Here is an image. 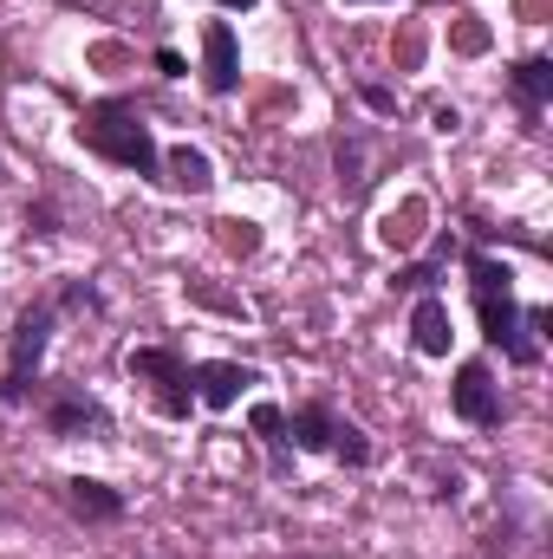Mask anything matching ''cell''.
Returning a JSON list of instances; mask_svg holds the SVG:
<instances>
[{
    "mask_svg": "<svg viewBox=\"0 0 553 559\" xmlns=\"http://www.w3.org/2000/svg\"><path fill=\"white\" fill-rule=\"evenodd\" d=\"M411 332H416V352H423V358H443V352H449V306H443L436 293H423V299H416Z\"/></svg>",
    "mask_w": 553,
    "mask_h": 559,
    "instance_id": "11",
    "label": "cell"
},
{
    "mask_svg": "<svg viewBox=\"0 0 553 559\" xmlns=\"http://www.w3.org/2000/svg\"><path fill=\"white\" fill-rule=\"evenodd\" d=\"M189 384H196V404H209V411H228L248 384H261L248 365H189Z\"/></svg>",
    "mask_w": 553,
    "mask_h": 559,
    "instance_id": "8",
    "label": "cell"
},
{
    "mask_svg": "<svg viewBox=\"0 0 553 559\" xmlns=\"http://www.w3.org/2000/svg\"><path fill=\"white\" fill-rule=\"evenodd\" d=\"M52 325H59V293H39L13 319V345H7V371H0V411H13L39 391V358L52 345Z\"/></svg>",
    "mask_w": 553,
    "mask_h": 559,
    "instance_id": "3",
    "label": "cell"
},
{
    "mask_svg": "<svg viewBox=\"0 0 553 559\" xmlns=\"http://www.w3.org/2000/svg\"><path fill=\"white\" fill-rule=\"evenodd\" d=\"M26 228H33V235H52V209H46V202H39V209H33V215H26Z\"/></svg>",
    "mask_w": 553,
    "mask_h": 559,
    "instance_id": "18",
    "label": "cell"
},
{
    "mask_svg": "<svg viewBox=\"0 0 553 559\" xmlns=\"http://www.w3.org/2000/svg\"><path fill=\"white\" fill-rule=\"evenodd\" d=\"M508 79H515L521 111H528V118H541V111H548V98H553V59H521Z\"/></svg>",
    "mask_w": 553,
    "mask_h": 559,
    "instance_id": "13",
    "label": "cell"
},
{
    "mask_svg": "<svg viewBox=\"0 0 553 559\" xmlns=\"http://www.w3.org/2000/svg\"><path fill=\"white\" fill-rule=\"evenodd\" d=\"M156 72H163V79H183V52L163 46V52H156Z\"/></svg>",
    "mask_w": 553,
    "mask_h": 559,
    "instance_id": "16",
    "label": "cell"
},
{
    "mask_svg": "<svg viewBox=\"0 0 553 559\" xmlns=\"http://www.w3.org/2000/svg\"><path fill=\"white\" fill-rule=\"evenodd\" d=\"M248 423H255V436L274 449V468H286V455H293V442H286V411H280V404H255Z\"/></svg>",
    "mask_w": 553,
    "mask_h": 559,
    "instance_id": "14",
    "label": "cell"
},
{
    "mask_svg": "<svg viewBox=\"0 0 553 559\" xmlns=\"http://www.w3.org/2000/svg\"><path fill=\"white\" fill-rule=\"evenodd\" d=\"M365 105H372V111H398V98H391L385 85H365Z\"/></svg>",
    "mask_w": 553,
    "mask_h": 559,
    "instance_id": "17",
    "label": "cell"
},
{
    "mask_svg": "<svg viewBox=\"0 0 553 559\" xmlns=\"http://www.w3.org/2000/svg\"><path fill=\"white\" fill-rule=\"evenodd\" d=\"M125 365H131V378H143V384L156 391V411H163V417H189L196 384H189V365H183L169 345H138Z\"/></svg>",
    "mask_w": 553,
    "mask_h": 559,
    "instance_id": "4",
    "label": "cell"
},
{
    "mask_svg": "<svg viewBox=\"0 0 553 559\" xmlns=\"http://www.w3.org/2000/svg\"><path fill=\"white\" fill-rule=\"evenodd\" d=\"M215 7H228V13H248V7H255V0H215Z\"/></svg>",
    "mask_w": 553,
    "mask_h": 559,
    "instance_id": "19",
    "label": "cell"
},
{
    "mask_svg": "<svg viewBox=\"0 0 553 559\" xmlns=\"http://www.w3.org/2000/svg\"><path fill=\"white\" fill-rule=\"evenodd\" d=\"M39 417H46V429L52 436H111V411L85 391V384H46L39 391Z\"/></svg>",
    "mask_w": 553,
    "mask_h": 559,
    "instance_id": "5",
    "label": "cell"
},
{
    "mask_svg": "<svg viewBox=\"0 0 553 559\" xmlns=\"http://www.w3.org/2000/svg\"><path fill=\"white\" fill-rule=\"evenodd\" d=\"M332 429H339L332 404H299V411L286 417V442L306 449V455H319V449H332Z\"/></svg>",
    "mask_w": 553,
    "mask_h": 559,
    "instance_id": "10",
    "label": "cell"
},
{
    "mask_svg": "<svg viewBox=\"0 0 553 559\" xmlns=\"http://www.w3.org/2000/svg\"><path fill=\"white\" fill-rule=\"evenodd\" d=\"M332 455H339L345 468H365V462H372V442H365V429L339 417V429H332Z\"/></svg>",
    "mask_w": 553,
    "mask_h": 559,
    "instance_id": "15",
    "label": "cell"
},
{
    "mask_svg": "<svg viewBox=\"0 0 553 559\" xmlns=\"http://www.w3.org/2000/svg\"><path fill=\"white\" fill-rule=\"evenodd\" d=\"M163 169H169L163 182H176V189H189V195H209V189H215V163H209L202 150H189V143H183V150H169V156H163Z\"/></svg>",
    "mask_w": 553,
    "mask_h": 559,
    "instance_id": "12",
    "label": "cell"
},
{
    "mask_svg": "<svg viewBox=\"0 0 553 559\" xmlns=\"http://www.w3.org/2000/svg\"><path fill=\"white\" fill-rule=\"evenodd\" d=\"M66 508H72L79 521H125V495L105 488V481H85V475L66 481Z\"/></svg>",
    "mask_w": 553,
    "mask_h": 559,
    "instance_id": "9",
    "label": "cell"
},
{
    "mask_svg": "<svg viewBox=\"0 0 553 559\" xmlns=\"http://www.w3.org/2000/svg\"><path fill=\"white\" fill-rule=\"evenodd\" d=\"M449 411H456L462 423H475V429H495V423H502V384H495V371H489L482 358L456 365V384H449Z\"/></svg>",
    "mask_w": 553,
    "mask_h": 559,
    "instance_id": "6",
    "label": "cell"
},
{
    "mask_svg": "<svg viewBox=\"0 0 553 559\" xmlns=\"http://www.w3.org/2000/svg\"><path fill=\"white\" fill-rule=\"evenodd\" d=\"M469 293H475V319H482V338L502 345L508 365H541V345L528 332L548 325V312H521L515 306V274L495 261V254H469Z\"/></svg>",
    "mask_w": 553,
    "mask_h": 559,
    "instance_id": "1",
    "label": "cell"
},
{
    "mask_svg": "<svg viewBox=\"0 0 553 559\" xmlns=\"http://www.w3.org/2000/svg\"><path fill=\"white\" fill-rule=\"evenodd\" d=\"M202 66H209V92L228 98L242 85V46H235V26L228 20H209L202 26Z\"/></svg>",
    "mask_w": 553,
    "mask_h": 559,
    "instance_id": "7",
    "label": "cell"
},
{
    "mask_svg": "<svg viewBox=\"0 0 553 559\" xmlns=\"http://www.w3.org/2000/svg\"><path fill=\"white\" fill-rule=\"evenodd\" d=\"M79 143H85L92 156L118 163V169H138V176H163V150H156V138H150L143 111H138V105H125V98L85 105V111H79Z\"/></svg>",
    "mask_w": 553,
    "mask_h": 559,
    "instance_id": "2",
    "label": "cell"
}]
</instances>
